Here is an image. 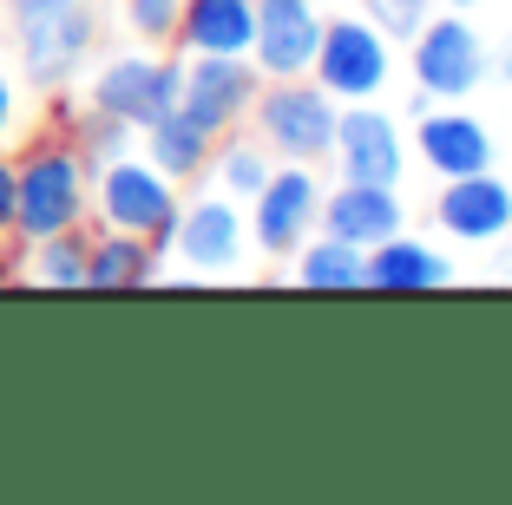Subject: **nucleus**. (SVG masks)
Returning a JSON list of instances; mask_svg holds the SVG:
<instances>
[{
    "label": "nucleus",
    "mask_w": 512,
    "mask_h": 505,
    "mask_svg": "<svg viewBox=\"0 0 512 505\" xmlns=\"http://www.w3.org/2000/svg\"><path fill=\"white\" fill-rule=\"evenodd\" d=\"M92 210V164L73 138H40L14 164V237L40 243L53 230H79Z\"/></svg>",
    "instance_id": "f257e3e1"
},
{
    "label": "nucleus",
    "mask_w": 512,
    "mask_h": 505,
    "mask_svg": "<svg viewBox=\"0 0 512 505\" xmlns=\"http://www.w3.org/2000/svg\"><path fill=\"white\" fill-rule=\"evenodd\" d=\"M7 14H14L20 73L40 92H60L79 73V60L92 53V40H99L86 0H7Z\"/></svg>",
    "instance_id": "f03ea898"
},
{
    "label": "nucleus",
    "mask_w": 512,
    "mask_h": 505,
    "mask_svg": "<svg viewBox=\"0 0 512 505\" xmlns=\"http://www.w3.org/2000/svg\"><path fill=\"white\" fill-rule=\"evenodd\" d=\"M92 210L99 230H132V237L171 250V223H178V184L158 171L151 158H112L92 171Z\"/></svg>",
    "instance_id": "7ed1b4c3"
},
{
    "label": "nucleus",
    "mask_w": 512,
    "mask_h": 505,
    "mask_svg": "<svg viewBox=\"0 0 512 505\" xmlns=\"http://www.w3.org/2000/svg\"><path fill=\"white\" fill-rule=\"evenodd\" d=\"M256 132L263 145L283 151L289 164H316L335 151V99L322 86H302V79H270L256 92Z\"/></svg>",
    "instance_id": "20e7f679"
},
{
    "label": "nucleus",
    "mask_w": 512,
    "mask_h": 505,
    "mask_svg": "<svg viewBox=\"0 0 512 505\" xmlns=\"http://www.w3.org/2000/svg\"><path fill=\"white\" fill-rule=\"evenodd\" d=\"M178 86H184V66L145 60V53H119V60H106L99 79H92V112L145 132L151 119H165L171 105H178Z\"/></svg>",
    "instance_id": "39448f33"
},
{
    "label": "nucleus",
    "mask_w": 512,
    "mask_h": 505,
    "mask_svg": "<svg viewBox=\"0 0 512 505\" xmlns=\"http://www.w3.org/2000/svg\"><path fill=\"white\" fill-rule=\"evenodd\" d=\"M309 73L329 99H375L388 86V40H381L375 20H335V27L322 20Z\"/></svg>",
    "instance_id": "423d86ee"
},
{
    "label": "nucleus",
    "mask_w": 512,
    "mask_h": 505,
    "mask_svg": "<svg viewBox=\"0 0 512 505\" xmlns=\"http://www.w3.org/2000/svg\"><path fill=\"white\" fill-rule=\"evenodd\" d=\"M256 86H263V73H256L250 60H224V53H191V66H184V86H178V112H191L197 125L211 138H224L230 125L243 119L256 105Z\"/></svg>",
    "instance_id": "0eeeda50"
},
{
    "label": "nucleus",
    "mask_w": 512,
    "mask_h": 505,
    "mask_svg": "<svg viewBox=\"0 0 512 505\" xmlns=\"http://www.w3.org/2000/svg\"><path fill=\"white\" fill-rule=\"evenodd\" d=\"M322 40V14L316 0H256V40H250V66L263 79H302L316 60Z\"/></svg>",
    "instance_id": "6e6552de"
},
{
    "label": "nucleus",
    "mask_w": 512,
    "mask_h": 505,
    "mask_svg": "<svg viewBox=\"0 0 512 505\" xmlns=\"http://www.w3.org/2000/svg\"><path fill=\"white\" fill-rule=\"evenodd\" d=\"M256 217H250V237L263 243L270 256H289L309 230H316V210H322V184L309 178V164H289V171H270L263 191L250 197Z\"/></svg>",
    "instance_id": "1a4fd4ad"
},
{
    "label": "nucleus",
    "mask_w": 512,
    "mask_h": 505,
    "mask_svg": "<svg viewBox=\"0 0 512 505\" xmlns=\"http://www.w3.org/2000/svg\"><path fill=\"white\" fill-rule=\"evenodd\" d=\"M243 243H250V230H243L237 197H197V204L178 210V223H171V250H178L191 269H204V276L237 269Z\"/></svg>",
    "instance_id": "9d476101"
},
{
    "label": "nucleus",
    "mask_w": 512,
    "mask_h": 505,
    "mask_svg": "<svg viewBox=\"0 0 512 505\" xmlns=\"http://www.w3.org/2000/svg\"><path fill=\"white\" fill-rule=\"evenodd\" d=\"M480 73H486V53H480V40H473L467 20H434V27L421 20V33H414V79H421L434 99L473 92Z\"/></svg>",
    "instance_id": "9b49d317"
},
{
    "label": "nucleus",
    "mask_w": 512,
    "mask_h": 505,
    "mask_svg": "<svg viewBox=\"0 0 512 505\" xmlns=\"http://www.w3.org/2000/svg\"><path fill=\"white\" fill-rule=\"evenodd\" d=\"M335 151H342V171L355 184H401V138H394V119L381 112H342L335 119Z\"/></svg>",
    "instance_id": "f8f14e48"
},
{
    "label": "nucleus",
    "mask_w": 512,
    "mask_h": 505,
    "mask_svg": "<svg viewBox=\"0 0 512 505\" xmlns=\"http://www.w3.org/2000/svg\"><path fill=\"white\" fill-rule=\"evenodd\" d=\"M316 217L329 223V237L368 250V243H381V237H394V230H401L407 210H401V197H394V184H355V178H348V191L322 197Z\"/></svg>",
    "instance_id": "ddd939ff"
},
{
    "label": "nucleus",
    "mask_w": 512,
    "mask_h": 505,
    "mask_svg": "<svg viewBox=\"0 0 512 505\" xmlns=\"http://www.w3.org/2000/svg\"><path fill=\"white\" fill-rule=\"evenodd\" d=\"M250 40H256V0H184V20H178L184 53L250 60Z\"/></svg>",
    "instance_id": "4468645a"
},
{
    "label": "nucleus",
    "mask_w": 512,
    "mask_h": 505,
    "mask_svg": "<svg viewBox=\"0 0 512 505\" xmlns=\"http://www.w3.org/2000/svg\"><path fill=\"white\" fill-rule=\"evenodd\" d=\"M440 223H447L453 237H467V243L506 237V223H512V191H506L499 178H486V171H473V178H447Z\"/></svg>",
    "instance_id": "2eb2a0df"
},
{
    "label": "nucleus",
    "mask_w": 512,
    "mask_h": 505,
    "mask_svg": "<svg viewBox=\"0 0 512 505\" xmlns=\"http://www.w3.org/2000/svg\"><path fill=\"white\" fill-rule=\"evenodd\" d=\"M453 269H447V256H434L427 243H414V237H381V243H368V256H362V283L368 289H394V296H407V289H440Z\"/></svg>",
    "instance_id": "dca6fc26"
},
{
    "label": "nucleus",
    "mask_w": 512,
    "mask_h": 505,
    "mask_svg": "<svg viewBox=\"0 0 512 505\" xmlns=\"http://www.w3.org/2000/svg\"><path fill=\"white\" fill-rule=\"evenodd\" d=\"M421 158L434 164L440 178H473L493 164V138L480 119H460V112H427L421 119Z\"/></svg>",
    "instance_id": "f3484780"
},
{
    "label": "nucleus",
    "mask_w": 512,
    "mask_h": 505,
    "mask_svg": "<svg viewBox=\"0 0 512 505\" xmlns=\"http://www.w3.org/2000/svg\"><path fill=\"white\" fill-rule=\"evenodd\" d=\"M158 276V243L132 230H99L86 243V289H145Z\"/></svg>",
    "instance_id": "a211bd4d"
},
{
    "label": "nucleus",
    "mask_w": 512,
    "mask_h": 505,
    "mask_svg": "<svg viewBox=\"0 0 512 505\" xmlns=\"http://www.w3.org/2000/svg\"><path fill=\"white\" fill-rule=\"evenodd\" d=\"M145 158L158 164L171 184H184V178H197V171L211 164V132H204L191 112H178V105H171L165 119L145 125Z\"/></svg>",
    "instance_id": "6ab92c4d"
},
{
    "label": "nucleus",
    "mask_w": 512,
    "mask_h": 505,
    "mask_svg": "<svg viewBox=\"0 0 512 505\" xmlns=\"http://www.w3.org/2000/svg\"><path fill=\"white\" fill-rule=\"evenodd\" d=\"M86 223L79 230H53V237H40V243H27L33 250V263H27V276L33 283H46V289H86Z\"/></svg>",
    "instance_id": "aec40b11"
},
{
    "label": "nucleus",
    "mask_w": 512,
    "mask_h": 505,
    "mask_svg": "<svg viewBox=\"0 0 512 505\" xmlns=\"http://www.w3.org/2000/svg\"><path fill=\"white\" fill-rule=\"evenodd\" d=\"M296 276H302V289H362V250H355V243H342V237L309 243Z\"/></svg>",
    "instance_id": "412c9836"
},
{
    "label": "nucleus",
    "mask_w": 512,
    "mask_h": 505,
    "mask_svg": "<svg viewBox=\"0 0 512 505\" xmlns=\"http://www.w3.org/2000/svg\"><path fill=\"white\" fill-rule=\"evenodd\" d=\"M211 171H217V191L243 204V197H256L263 178H270V151H263V145H224L211 158Z\"/></svg>",
    "instance_id": "4be33fe9"
},
{
    "label": "nucleus",
    "mask_w": 512,
    "mask_h": 505,
    "mask_svg": "<svg viewBox=\"0 0 512 505\" xmlns=\"http://www.w3.org/2000/svg\"><path fill=\"white\" fill-rule=\"evenodd\" d=\"M73 145H79V158L99 171V164H112V158H125V151H132V125L106 119V112H86V119H79V132H73Z\"/></svg>",
    "instance_id": "5701e85b"
},
{
    "label": "nucleus",
    "mask_w": 512,
    "mask_h": 505,
    "mask_svg": "<svg viewBox=\"0 0 512 505\" xmlns=\"http://www.w3.org/2000/svg\"><path fill=\"white\" fill-rule=\"evenodd\" d=\"M178 20H184V0H125V27L145 46H171L178 40Z\"/></svg>",
    "instance_id": "b1692460"
},
{
    "label": "nucleus",
    "mask_w": 512,
    "mask_h": 505,
    "mask_svg": "<svg viewBox=\"0 0 512 505\" xmlns=\"http://www.w3.org/2000/svg\"><path fill=\"white\" fill-rule=\"evenodd\" d=\"M362 7H368V20H375L381 33H394V40H414L434 0H362Z\"/></svg>",
    "instance_id": "393cba45"
},
{
    "label": "nucleus",
    "mask_w": 512,
    "mask_h": 505,
    "mask_svg": "<svg viewBox=\"0 0 512 505\" xmlns=\"http://www.w3.org/2000/svg\"><path fill=\"white\" fill-rule=\"evenodd\" d=\"M14 125H20V86H14V73L0 66V151L14 145Z\"/></svg>",
    "instance_id": "a878e982"
},
{
    "label": "nucleus",
    "mask_w": 512,
    "mask_h": 505,
    "mask_svg": "<svg viewBox=\"0 0 512 505\" xmlns=\"http://www.w3.org/2000/svg\"><path fill=\"white\" fill-rule=\"evenodd\" d=\"M0 237H14V158L0 151Z\"/></svg>",
    "instance_id": "bb28decb"
},
{
    "label": "nucleus",
    "mask_w": 512,
    "mask_h": 505,
    "mask_svg": "<svg viewBox=\"0 0 512 505\" xmlns=\"http://www.w3.org/2000/svg\"><path fill=\"white\" fill-rule=\"evenodd\" d=\"M506 73H512V46H506Z\"/></svg>",
    "instance_id": "cd10ccee"
},
{
    "label": "nucleus",
    "mask_w": 512,
    "mask_h": 505,
    "mask_svg": "<svg viewBox=\"0 0 512 505\" xmlns=\"http://www.w3.org/2000/svg\"><path fill=\"white\" fill-rule=\"evenodd\" d=\"M453 7H473V0H453Z\"/></svg>",
    "instance_id": "c85d7f7f"
}]
</instances>
